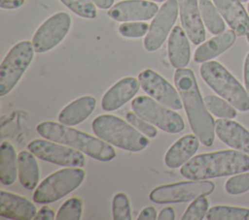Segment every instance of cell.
I'll list each match as a JSON object with an SVG mask.
<instances>
[{"instance_id": "1", "label": "cell", "mask_w": 249, "mask_h": 220, "mask_svg": "<svg viewBox=\"0 0 249 220\" xmlns=\"http://www.w3.org/2000/svg\"><path fill=\"white\" fill-rule=\"evenodd\" d=\"M174 83L192 131L205 146L212 145L215 138V121L204 104L194 72L188 68L176 69Z\"/></svg>"}, {"instance_id": "2", "label": "cell", "mask_w": 249, "mask_h": 220, "mask_svg": "<svg viewBox=\"0 0 249 220\" xmlns=\"http://www.w3.org/2000/svg\"><path fill=\"white\" fill-rule=\"evenodd\" d=\"M249 170V156L244 152L225 149L192 157L180 173L187 179L200 180L232 175Z\"/></svg>"}, {"instance_id": "3", "label": "cell", "mask_w": 249, "mask_h": 220, "mask_svg": "<svg viewBox=\"0 0 249 220\" xmlns=\"http://www.w3.org/2000/svg\"><path fill=\"white\" fill-rule=\"evenodd\" d=\"M37 132L45 139L71 146L101 162L116 157V150L107 141L60 122L43 121L37 125Z\"/></svg>"}, {"instance_id": "4", "label": "cell", "mask_w": 249, "mask_h": 220, "mask_svg": "<svg viewBox=\"0 0 249 220\" xmlns=\"http://www.w3.org/2000/svg\"><path fill=\"white\" fill-rule=\"evenodd\" d=\"M91 127L96 137L124 150L139 152L150 143L148 138L134 126L113 114L98 115Z\"/></svg>"}, {"instance_id": "5", "label": "cell", "mask_w": 249, "mask_h": 220, "mask_svg": "<svg viewBox=\"0 0 249 220\" xmlns=\"http://www.w3.org/2000/svg\"><path fill=\"white\" fill-rule=\"evenodd\" d=\"M199 73L207 85L237 110H249L248 92L221 63L217 61L203 62Z\"/></svg>"}, {"instance_id": "6", "label": "cell", "mask_w": 249, "mask_h": 220, "mask_svg": "<svg viewBox=\"0 0 249 220\" xmlns=\"http://www.w3.org/2000/svg\"><path fill=\"white\" fill-rule=\"evenodd\" d=\"M85 177V171L79 167H66L58 170L38 185L33 194V200L41 204L56 202L77 189Z\"/></svg>"}, {"instance_id": "7", "label": "cell", "mask_w": 249, "mask_h": 220, "mask_svg": "<svg viewBox=\"0 0 249 220\" xmlns=\"http://www.w3.org/2000/svg\"><path fill=\"white\" fill-rule=\"evenodd\" d=\"M131 109L138 116L166 133L177 134L185 128L180 114L150 96L140 95L134 98L131 102Z\"/></svg>"}, {"instance_id": "8", "label": "cell", "mask_w": 249, "mask_h": 220, "mask_svg": "<svg viewBox=\"0 0 249 220\" xmlns=\"http://www.w3.org/2000/svg\"><path fill=\"white\" fill-rule=\"evenodd\" d=\"M31 42L21 41L7 53L0 66V96L10 93L19 81L34 57Z\"/></svg>"}, {"instance_id": "9", "label": "cell", "mask_w": 249, "mask_h": 220, "mask_svg": "<svg viewBox=\"0 0 249 220\" xmlns=\"http://www.w3.org/2000/svg\"><path fill=\"white\" fill-rule=\"evenodd\" d=\"M215 189L214 182L207 179L179 181L160 185L150 193V200L156 204L186 203L210 195Z\"/></svg>"}, {"instance_id": "10", "label": "cell", "mask_w": 249, "mask_h": 220, "mask_svg": "<svg viewBox=\"0 0 249 220\" xmlns=\"http://www.w3.org/2000/svg\"><path fill=\"white\" fill-rule=\"evenodd\" d=\"M27 148L39 159L58 166L82 168L86 164L83 152L48 139L33 140L28 143Z\"/></svg>"}, {"instance_id": "11", "label": "cell", "mask_w": 249, "mask_h": 220, "mask_svg": "<svg viewBox=\"0 0 249 220\" xmlns=\"http://www.w3.org/2000/svg\"><path fill=\"white\" fill-rule=\"evenodd\" d=\"M70 27L71 16L65 12H58L47 18L32 38L35 52L44 53L55 47L65 38Z\"/></svg>"}, {"instance_id": "12", "label": "cell", "mask_w": 249, "mask_h": 220, "mask_svg": "<svg viewBox=\"0 0 249 220\" xmlns=\"http://www.w3.org/2000/svg\"><path fill=\"white\" fill-rule=\"evenodd\" d=\"M178 1L167 0L154 16L144 39V47L156 51L163 45L178 16Z\"/></svg>"}, {"instance_id": "13", "label": "cell", "mask_w": 249, "mask_h": 220, "mask_svg": "<svg viewBox=\"0 0 249 220\" xmlns=\"http://www.w3.org/2000/svg\"><path fill=\"white\" fill-rule=\"evenodd\" d=\"M138 80L141 88L159 103L172 109L181 110L183 102L177 88H174L162 76L152 69L139 73Z\"/></svg>"}, {"instance_id": "14", "label": "cell", "mask_w": 249, "mask_h": 220, "mask_svg": "<svg viewBox=\"0 0 249 220\" xmlns=\"http://www.w3.org/2000/svg\"><path fill=\"white\" fill-rule=\"evenodd\" d=\"M159 11L155 2L148 0H124L112 6L108 16L116 21H140L154 17Z\"/></svg>"}, {"instance_id": "15", "label": "cell", "mask_w": 249, "mask_h": 220, "mask_svg": "<svg viewBox=\"0 0 249 220\" xmlns=\"http://www.w3.org/2000/svg\"><path fill=\"white\" fill-rule=\"evenodd\" d=\"M139 87V80L133 77H125L120 79L103 95L101 108L105 111H113L120 109L137 94Z\"/></svg>"}, {"instance_id": "16", "label": "cell", "mask_w": 249, "mask_h": 220, "mask_svg": "<svg viewBox=\"0 0 249 220\" xmlns=\"http://www.w3.org/2000/svg\"><path fill=\"white\" fill-rule=\"evenodd\" d=\"M180 20L191 42L199 45L205 40V29L201 19L197 0H177Z\"/></svg>"}, {"instance_id": "17", "label": "cell", "mask_w": 249, "mask_h": 220, "mask_svg": "<svg viewBox=\"0 0 249 220\" xmlns=\"http://www.w3.org/2000/svg\"><path fill=\"white\" fill-rule=\"evenodd\" d=\"M215 133L227 145L249 154V131L230 118L215 121Z\"/></svg>"}, {"instance_id": "18", "label": "cell", "mask_w": 249, "mask_h": 220, "mask_svg": "<svg viewBox=\"0 0 249 220\" xmlns=\"http://www.w3.org/2000/svg\"><path fill=\"white\" fill-rule=\"evenodd\" d=\"M37 214L36 206L26 198L1 190L0 215L9 219L31 220Z\"/></svg>"}, {"instance_id": "19", "label": "cell", "mask_w": 249, "mask_h": 220, "mask_svg": "<svg viewBox=\"0 0 249 220\" xmlns=\"http://www.w3.org/2000/svg\"><path fill=\"white\" fill-rule=\"evenodd\" d=\"M221 16L237 36L249 32V16L240 0H213Z\"/></svg>"}, {"instance_id": "20", "label": "cell", "mask_w": 249, "mask_h": 220, "mask_svg": "<svg viewBox=\"0 0 249 220\" xmlns=\"http://www.w3.org/2000/svg\"><path fill=\"white\" fill-rule=\"evenodd\" d=\"M199 139L195 134H188L178 139L166 151L164 163L170 169H178L187 163L197 151Z\"/></svg>"}, {"instance_id": "21", "label": "cell", "mask_w": 249, "mask_h": 220, "mask_svg": "<svg viewBox=\"0 0 249 220\" xmlns=\"http://www.w3.org/2000/svg\"><path fill=\"white\" fill-rule=\"evenodd\" d=\"M167 53L170 64L176 68H185L191 59L189 37L184 28L176 25L171 30L167 42Z\"/></svg>"}, {"instance_id": "22", "label": "cell", "mask_w": 249, "mask_h": 220, "mask_svg": "<svg viewBox=\"0 0 249 220\" xmlns=\"http://www.w3.org/2000/svg\"><path fill=\"white\" fill-rule=\"evenodd\" d=\"M95 107L96 99L93 96H81L60 110L58 121L67 126H76L86 120L92 113Z\"/></svg>"}, {"instance_id": "23", "label": "cell", "mask_w": 249, "mask_h": 220, "mask_svg": "<svg viewBox=\"0 0 249 220\" xmlns=\"http://www.w3.org/2000/svg\"><path fill=\"white\" fill-rule=\"evenodd\" d=\"M235 39L236 34L233 30H226L212 37L196 49L194 54L195 62L203 63L219 56L233 45Z\"/></svg>"}, {"instance_id": "24", "label": "cell", "mask_w": 249, "mask_h": 220, "mask_svg": "<svg viewBox=\"0 0 249 220\" xmlns=\"http://www.w3.org/2000/svg\"><path fill=\"white\" fill-rule=\"evenodd\" d=\"M18 173L20 184L33 190L39 182L40 170L35 155L30 150H21L18 155Z\"/></svg>"}, {"instance_id": "25", "label": "cell", "mask_w": 249, "mask_h": 220, "mask_svg": "<svg viewBox=\"0 0 249 220\" xmlns=\"http://www.w3.org/2000/svg\"><path fill=\"white\" fill-rule=\"evenodd\" d=\"M18 176V157L14 145L4 141L0 150V181L4 185L13 184Z\"/></svg>"}, {"instance_id": "26", "label": "cell", "mask_w": 249, "mask_h": 220, "mask_svg": "<svg viewBox=\"0 0 249 220\" xmlns=\"http://www.w3.org/2000/svg\"><path fill=\"white\" fill-rule=\"evenodd\" d=\"M201 19L211 34L218 35L225 31L226 25L218 9L210 0H199Z\"/></svg>"}, {"instance_id": "27", "label": "cell", "mask_w": 249, "mask_h": 220, "mask_svg": "<svg viewBox=\"0 0 249 220\" xmlns=\"http://www.w3.org/2000/svg\"><path fill=\"white\" fill-rule=\"evenodd\" d=\"M208 220H249V208L230 205H214L206 213Z\"/></svg>"}, {"instance_id": "28", "label": "cell", "mask_w": 249, "mask_h": 220, "mask_svg": "<svg viewBox=\"0 0 249 220\" xmlns=\"http://www.w3.org/2000/svg\"><path fill=\"white\" fill-rule=\"evenodd\" d=\"M204 104L207 110L219 118H234L237 114L236 109L232 107L228 101L215 96V95H206L204 98Z\"/></svg>"}, {"instance_id": "29", "label": "cell", "mask_w": 249, "mask_h": 220, "mask_svg": "<svg viewBox=\"0 0 249 220\" xmlns=\"http://www.w3.org/2000/svg\"><path fill=\"white\" fill-rule=\"evenodd\" d=\"M83 213V201L80 198L72 197L66 200L59 207L56 220H80Z\"/></svg>"}, {"instance_id": "30", "label": "cell", "mask_w": 249, "mask_h": 220, "mask_svg": "<svg viewBox=\"0 0 249 220\" xmlns=\"http://www.w3.org/2000/svg\"><path fill=\"white\" fill-rule=\"evenodd\" d=\"M69 10L84 18H94L97 16L95 4L92 0H59Z\"/></svg>"}, {"instance_id": "31", "label": "cell", "mask_w": 249, "mask_h": 220, "mask_svg": "<svg viewBox=\"0 0 249 220\" xmlns=\"http://www.w3.org/2000/svg\"><path fill=\"white\" fill-rule=\"evenodd\" d=\"M114 220H131V207L127 195L124 192L117 193L112 201Z\"/></svg>"}, {"instance_id": "32", "label": "cell", "mask_w": 249, "mask_h": 220, "mask_svg": "<svg viewBox=\"0 0 249 220\" xmlns=\"http://www.w3.org/2000/svg\"><path fill=\"white\" fill-rule=\"evenodd\" d=\"M208 200L199 197L194 200L182 216V220H202L208 211Z\"/></svg>"}, {"instance_id": "33", "label": "cell", "mask_w": 249, "mask_h": 220, "mask_svg": "<svg viewBox=\"0 0 249 220\" xmlns=\"http://www.w3.org/2000/svg\"><path fill=\"white\" fill-rule=\"evenodd\" d=\"M225 189L229 194L239 195L249 190V173H236L230 177L225 184Z\"/></svg>"}, {"instance_id": "34", "label": "cell", "mask_w": 249, "mask_h": 220, "mask_svg": "<svg viewBox=\"0 0 249 220\" xmlns=\"http://www.w3.org/2000/svg\"><path fill=\"white\" fill-rule=\"evenodd\" d=\"M149 25L142 21H125L119 26V32L125 38H140L148 33Z\"/></svg>"}, {"instance_id": "35", "label": "cell", "mask_w": 249, "mask_h": 220, "mask_svg": "<svg viewBox=\"0 0 249 220\" xmlns=\"http://www.w3.org/2000/svg\"><path fill=\"white\" fill-rule=\"evenodd\" d=\"M126 120L134 126L138 131L144 134L148 138H155L158 135V130L155 125L146 121L145 119L138 116L134 111H128L126 113Z\"/></svg>"}, {"instance_id": "36", "label": "cell", "mask_w": 249, "mask_h": 220, "mask_svg": "<svg viewBox=\"0 0 249 220\" xmlns=\"http://www.w3.org/2000/svg\"><path fill=\"white\" fill-rule=\"evenodd\" d=\"M158 219V213L154 206H146L139 213L137 220H156Z\"/></svg>"}, {"instance_id": "37", "label": "cell", "mask_w": 249, "mask_h": 220, "mask_svg": "<svg viewBox=\"0 0 249 220\" xmlns=\"http://www.w3.org/2000/svg\"><path fill=\"white\" fill-rule=\"evenodd\" d=\"M54 215V211L49 206L45 205L39 209L36 216L34 217V220H53L55 218Z\"/></svg>"}, {"instance_id": "38", "label": "cell", "mask_w": 249, "mask_h": 220, "mask_svg": "<svg viewBox=\"0 0 249 220\" xmlns=\"http://www.w3.org/2000/svg\"><path fill=\"white\" fill-rule=\"evenodd\" d=\"M25 0H0V7L6 10L18 9L24 4Z\"/></svg>"}, {"instance_id": "39", "label": "cell", "mask_w": 249, "mask_h": 220, "mask_svg": "<svg viewBox=\"0 0 249 220\" xmlns=\"http://www.w3.org/2000/svg\"><path fill=\"white\" fill-rule=\"evenodd\" d=\"M159 220H174L175 219V211L171 206L164 207L160 210L158 215Z\"/></svg>"}, {"instance_id": "40", "label": "cell", "mask_w": 249, "mask_h": 220, "mask_svg": "<svg viewBox=\"0 0 249 220\" xmlns=\"http://www.w3.org/2000/svg\"><path fill=\"white\" fill-rule=\"evenodd\" d=\"M243 75H244V82H245V88L246 91L249 94V52L246 55L245 61H244V71H243Z\"/></svg>"}, {"instance_id": "41", "label": "cell", "mask_w": 249, "mask_h": 220, "mask_svg": "<svg viewBox=\"0 0 249 220\" xmlns=\"http://www.w3.org/2000/svg\"><path fill=\"white\" fill-rule=\"evenodd\" d=\"M92 2L98 8L106 10V9H109V8H111L113 6L114 0H92Z\"/></svg>"}, {"instance_id": "42", "label": "cell", "mask_w": 249, "mask_h": 220, "mask_svg": "<svg viewBox=\"0 0 249 220\" xmlns=\"http://www.w3.org/2000/svg\"><path fill=\"white\" fill-rule=\"evenodd\" d=\"M152 1H156V2H160V3H161V2H166L167 0H152Z\"/></svg>"}, {"instance_id": "43", "label": "cell", "mask_w": 249, "mask_h": 220, "mask_svg": "<svg viewBox=\"0 0 249 220\" xmlns=\"http://www.w3.org/2000/svg\"><path fill=\"white\" fill-rule=\"evenodd\" d=\"M246 36H247V41H248V43H249V32L247 33V35H246Z\"/></svg>"}, {"instance_id": "44", "label": "cell", "mask_w": 249, "mask_h": 220, "mask_svg": "<svg viewBox=\"0 0 249 220\" xmlns=\"http://www.w3.org/2000/svg\"><path fill=\"white\" fill-rule=\"evenodd\" d=\"M247 11H248V14H249V3H248V5H247Z\"/></svg>"}, {"instance_id": "45", "label": "cell", "mask_w": 249, "mask_h": 220, "mask_svg": "<svg viewBox=\"0 0 249 220\" xmlns=\"http://www.w3.org/2000/svg\"><path fill=\"white\" fill-rule=\"evenodd\" d=\"M241 2H246V1H248V0H240Z\"/></svg>"}]
</instances>
